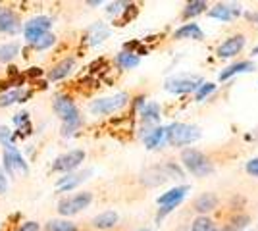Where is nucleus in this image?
Segmentation results:
<instances>
[{
  "label": "nucleus",
  "instance_id": "obj_17",
  "mask_svg": "<svg viewBox=\"0 0 258 231\" xmlns=\"http://www.w3.org/2000/svg\"><path fill=\"white\" fill-rule=\"evenodd\" d=\"M216 206H218V198L212 193H205V195H201L195 200V210L201 212V214H206V212L214 210Z\"/></svg>",
  "mask_w": 258,
  "mask_h": 231
},
{
  "label": "nucleus",
  "instance_id": "obj_21",
  "mask_svg": "<svg viewBox=\"0 0 258 231\" xmlns=\"http://www.w3.org/2000/svg\"><path fill=\"white\" fill-rule=\"evenodd\" d=\"M89 174H91V172H83V174H77V176L62 177V179L58 181V189H60V191H72V189H76Z\"/></svg>",
  "mask_w": 258,
  "mask_h": 231
},
{
  "label": "nucleus",
  "instance_id": "obj_24",
  "mask_svg": "<svg viewBox=\"0 0 258 231\" xmlns=\"http://www.w3.org/2000/svg\"><path fill=\"white\" fill-rule=\"evenodd\" d=\"M141 118H143V121H145V123L158 121V120H160V106H158V104H154V102L147 104V106L143 108V112H141Z\"/></svg>",
  "mask_w": 258,
  "mask_h": 231
},
{
  "label": "nucleus",
  "instance_id": "obj_30",
  "mask_svg": "<svg viewBox=\"0 0 258 231\" xmlns=\"http://www.w3.org/2000/svg\"><path fill=\"white\" fill-rule=\"evenodd\" d=\"M214 89H216L214 83H203V85L199 87V91H197V100H203L205 97H208Z\"/></svg>",
  "mask_w": 258,
  "mask_h": 231
},
{
  "label": "nucleus",
  "instance_id": "obj_22",
  "mask_svg": "<svg viewBox=\"0 0 258 231\" xmlns=\"http://www.w3.org/2000/svg\"><path fill=\"white\" fill-rule=\"evenodd\" d=\"M18 54H20V44L18 43H8L0 46V62H2V64L12 62Z\"/></svg>",
  "mask_w": 258,
  "mask_h": 231
},
{
  "label": "nucleus",
  "instance_id": "obj_35",
  "mask_svg": "<svg viewBox=\"0 0 258 231\" xmlns=\"http://www.w3.org/2000/svg\"><path fill=\"white\" fill-rule=\"evenodd\" d=\"M18 231H39V223L37 221H25Z\"/></svg>",
  "mask_w": 258,
  "mask_h": 231
},
{
  "label": "nucleus",
  "instance_id": "obj_2",
  "mask_svg": "<svg viewBox=\"0 0 258 231\" xmlns=\"http://www.w3.org/2000/svg\"><path fill=\"white\" fill-rule=\"evenodd\" d=\"M201 137L199 127L189 125V123H172L170 127H166V139L175 146L183 144H191Z\"/></svg>",
  "mask_w": 258,
  "mask_h": 231
},
{
  "label": "nucleus",
  "instance_id": "obj_18",
  "mask_svg": "<svg viewBox=\"0 0 258 231\" xmlns=\"http://www.w3.org/2000/svg\"><path fill=\"white\" fill-rule=\"evenodd\" d=\"M27 95H29V93H25L23 89H12L8 93L0 95V106H10L14 102H23Z\"/></svg>",
  "mask_w": 258,
  "mask_h": 231
},
{
  "label": "nucleus",
  "instance_id": "obj_19",
  "mask_svg": "<svg viewBox=\"0 0 258 231\" xmlns=\"http://www.w3.org/2000/svg\"><path fill=\"white\" fill-rule=\"evenodd\" d=\"M164 141H166V127H156V129H152L151 133L145 135V144H147L149 148H156V146H160Z\"/></svg>",
  "mask_w": 258,
  "mask_h": 231
},
{
  "label": "nucleus",
  "instance_id": "obj_31",
  "mask_svg": "<svg viewBox=\"0 0 258 231\" xmlns=\"http://www.w3.org/2000/svg\"><path fill=\"white\" fill-rule=\"evenodd\" d=\"M247 172L252 177H258V158H252L247 162Z\"/></svg>",
  "mask_w": 258,
  "mask_h": 231
},
{
  "label": "nucleus",
  "instance_id": "obj_3",
  "mask_svg": "<svg viewBox=\"0 0 258 231\" xmlns=\"http://www.w3.org/2000/svg\"><path fill=\"white\" fill-rule=\"evenodd\" d=\"M181 162H183V166L197 177H203L212 172V164L208 162V158H206L201 150H197V148H187V150H183Z\"/></svg>",
  "mask_w": 258,
  "mask_h": 231
},
{
  "label": "nucleus",
  "instance_id": "obj_26",
  "mask_svg": "<svg viewBox=\"0 0 258 231\" xmlns=\"http://www.w3.org/2000/svg\"><path fill=\"white\" fill-rule=\"evenodd\" d=\"M205 10H206V2H203V0H195V2H189V4H187V8H185V12H183V16H185V18H193V16H197V14H203Z\"/></svg>",
  "mask_w": 258,
  "mask_h": 231
},
{
  "label": "nucleus",
  "instance_id": "obj_12",
  "mask_svg": "<svg viewBox=\"0 0 258 231\" xmlns=\"http://www.w3.org/2000/svg\"><path fill=\"white\" fill-rule=\"evenodd\" d=\"M20 31V18L10 8H0V33L14 35Z\"/></svg>",
  "mask_w": 258,
  "mask_h": 231
},
{
  "label": "nucleus",
  "instance_id": "obj_11",
  "mask_svg": "<svg viewBox=\"0 0 258 231\" xmlns=\"http://www.w3.org/2000/svg\"><path fill=\"white\" fill-rule=\"evenodd\" d=\"M189 191L187 185H181V187H175V189H170L168 193H164L162 197H158V204L164 206L162 212H170L172 208H175V204H179L181 202V198L185 197V193Z\"/></svg>",
  "mask_w": 258,
  "mask_h": 231
},
{
  "label": "nucleus",
  "instance_id": "obj_9",
  "mask_svg": "<svg viewBox=\"0 0 258 231\" xmlns=\"http://www.w3.org/2000/svg\"><path fill=\"white\" fill-rule=\"evenodd\" d=\"M201 87V77H173L166 81V89L172 93H191Z\"/></svg>",
  "mask_w": 258,
  "mask_h": 231
},
{
  "label": "nucleus",
  "instance_id": "obj_5",
  "mask_svg": "<svg viewBox=\"0 0 258 231\" xmlns=\"http://www.w3.org/2000/svg\"><path fill=\"white\" fill-rule=\"evenodd\" d=\"M91 200H93V195L91 193H77L74 197H68L64 200H60V204H58V212L62 214V216H72V214H77V212H81V210H85L89 204H91Z\"/></svg>",
  "mask_w": 258,
  "mask_h": 231
},
{
  "label": "nucleus",
  "instance_id": "obj_6",
  "mask_svg": "<svg viewBox=\"0 0 258 231\" xmlns=\"http://www.w3.org/2000/svg\"><path fill=\"white\" fill-rule=\"evenodd\" d=\"M4 168L10 176H16L18 172L27 174V162L12 143H4Z\"/></svg>",
  "mask_w": 258,
  "mask_h": 231
},
{
  "label": "nucleus",
  "instance_id": "obj_1",
  "mask_svg": "<svg viewBox=\"0 0 258 231\" xmlns=\"http://www.w3.org/2000/svg\"><path fill=\"white\" fill-rule=\"evenodd\" d=\"M52 106H54V112L60 116V120L64 123L62 133H64L66 137L74 135V131L81 125V116H79V110H77V106L74 104V100L70 99V97H66V95H58L54 99Z\"/></svg>",
  "mask_w": 258,
  "mask_h": 231
},
{
  "label": "nucleus",
  "instance_id": "obj_34",
  "mask_svg": "<svg viewBox=\"0 0 258 231\" xmlns=\"http://www.w3.org/2000/svg\"><path fill=\"white\" fill-rule=\"evenodd\" d=\"M6 187H8V177L4 174V170L0 168V195L6 193Z\"/></svg>",
  "mask_w": 258,
  "mask_h": 231
},
{
  "label": "nucleus",
  "instance_id": "obj_41",
  "mask_svg": "<svg viewBox=\"0 0 258 231\" xmlns=\"http://www.w3.org/2000/svg\"><path fill=\"white\" fill-rule=\"evenodd\" d=\"M212 231H216V229H212Z\"/></svg>",
  "mask_w": 258,
  "mask_h": 231
},
{
  "label": "nucleus",
  "instance_id": "obj_4",
  "mask_svg": "<svg viewBox=\"0 0 258 231\" xmlns=\"http://www.w3.org/2000/svg\"><path fill=\"white\" fill-rule=\"evenodd\" d=\"M127 100H129V97L125 93H118V95L106 97V99H98L91 104V112L97 114V116H108V114H112V112L123 108V106L127 104Z\"/></svg>",
  "mask_w": 258,
  "mask_h": 231
},
{
  "label": "nucleus",
  "instance_id": "obj_16",
  "mask_svg": "<svg viewBox=\"0 0 258 231\" xmlns=\"http://www.w3.org/2000/svg\"><path fill=\"white\" fill-rule=\"evenodd\" d=\"M173 37L175 39H197V41H201L203 39V29L197 23H185L183 27H179L175 31Z\"/></svg>",
  "mask_w": 258,
  "mask_h": 231
},
{
  "label": "nucleus",
  "instance_id": "obj_25",
  "mask_svg": "<svg viewBox=\"0 0 258 231\" xmlns=\"http://www.w3.org/2000/svg\"><path fill=\"white\" fill-rule=\"evenodd\" d=\"M44 231H77V225L68 220H50Z\"/></svg>",
  "mask_w": 258,
  "mask_h": 231
},
{
  "label": "nucleus",
  "instance_id": "obj_38",
  "mask_svg": "<svg viewBox=\"0 0 258 231\" xmlns=\"http://www.w3.org/2000/svg\"><path fill=\"white\" fill-rule=\"evenodd\" d=\"M247 18L248 20H256L258 22V14H247Z\"/></svg>",
  "mask_w": 258,
  "mask_h": 231
},
{
  "label": "nucleus",
  "instance_id": "obj_29",
  "mask_svg": "<svg viewBox=\"0 0 258 231\" xmlns=\"http://www.w3.org/2000/svg\"><path fill=\"white\" fill-rule=\"evenodd\" d=\"M95 29H97L98 33H95L93 37H91V44H98L100 41H104V39L108 37V33H110L106 27H104V25H100V23H98Z\"/></svg>",
  "mask_w": 258,
  "mask_h": 231
},
{
  "label": "nucleus",
  "instance_id": "obj_10",
  "mask_svg": "<svg viewBox=\"0 0 258 231\" xmlns=\"http://www.w3.org/2000/svg\"><path fill=\"white\" fill-rule=\"evenodd\" d=\"M243 46H245V37L243 35H233L218 46V56L220 58H231V56L239 54L243 50Z\"/></svg>",
  "mask_w": 258,
  "mask_h": 231
},
{
  "label": "nucleus",
  "instance_id": "obj_37",
  "mask_svg": "<svg viewBox=\"0 0 258 231\" xmlns=\"http://www.w3.org/2000/svg\"><path fill=\"white\" fill-rule=\"evenodd\" d=\"M121 6H125V4H123V2H114V4H110V6H108L106 12L108 14H118V12L121 10Z\"/></svg>",
  "mask_w": 258,
  "mask_h": 231
},
{
  "label": "nucleus",
  "instance_id": "obj_7",
  "mask_svg": "<svg viewBox=\"0 0 258 231\" xmlns=\"http://www.w3.org/2000/svg\"><path fill=\"white\" fill-rule=\"evenodd\" d=\"M50 25H52V20H50V18H46V16H37V18L29 20V22L25 23V29H23L25 41H27L29 44H33L39 37H41V35L48 33Z\"/></svg>",
  "mask_w": 258,
  "mask_h": 231
},
{
  "label": "nucleus",
  "instance_id": "obj_40",
  "mask_svg": "<svg viewBox=\"0 0 258 231\" xmlns=\"http://www.w3.org/2000/svg\"><path fill=\"white\" fill-rule=\"evenodd\" d=\"M139 231H151V229H139Z\"/></svg>",
  "mask_w": 258,
  "mask_h": 231
},
{
  "label": "nucleus",
  "instance_id": "obj_8",
  "mask_svg": "<svg viewBox=\"0 0 258 231\" xmlns=\"http://www.w3.org/2000/svg\"><path fill=\"white\" fill-rule=\"evenodd\" d=\"M85 160V152L83 150H70V152L62 154L54 160L52 170L54 172H72L77 166Z\"/></svg>",
  "mask_w": 258,
  "mask_h": 231
},
{
  "label": "nucleus",
  "instance_id": "obj_14",
  "mask_svg": "<svg viewBox=\"0 0 258 231\" xmlns=\"http://www.w3.org/2000/svg\"><path fill=\"white\" fill-rule=\"evenodd\" d=\"M76 66V58H64L62 62H58L56 66L48 71V79L50 81H60V79H64L72 73V69Z\"/></svg>",
  "mask_w": 258,
  "mask_h": 231
},
{
  "label": "nucleus",
  "instance_id": "obj_36",
  "mask_svg": "<svg viewBox=\"0 0 258 231\" xmlns=\"http://www.w3.org/2000/svg\"><path fill=\"white\" fill-rule=\"evenodd\" d=\"M247 223H248L247 216H239V218H235V220H233V227H235V229H241V227H245Z\"/></svg>",
  "mask_w": 258,
  "mask_h": 231
},
{
  "label": "nucleus",
  "instance_id": "obj_13",
  "mask_svg": "<svg viewBox=\"0 0 258 231\" xmlns=\"http://www.w3.org/2000/svg\"><path fill=\"white\" fill-rule=\"evenodd\" d=\"M210 18L214 20H222V22H229L237 16H241V8L239 6H227V4H218L212 10L208 12Z\"/></svg>",
  "mask_w": 258,
  "mask_h": 231
},
{
  "label": "nucleus",
  "instance_id": "obj_15",
  "mask_svg": "<svg viewBox=\"0 0 258 231\" xmlns=\"http://www.w3.org/2000/svg\"><path fill=\"white\" fill-rule=\"evenodd\" d=\"M116 223H118V214L114 210H108V212L98 214L97 218L93 220V227L95 229H112Z\"/></svg>",
  "mask_w": 258,
  "mask_h": 231
},
{
  "label": "nucleus",
  "instance_id": "obj_23",
  "mask_svg": "<svg viewBox=\"0 0 258 231\" xmlns=\"http://www.w3.org/2000/svg\"><path fill=\"white\" fill-rule=\"evenodd\" d=\"M116 62H118L119 67L131 69V67L139 66V56H135L133 52H119V54L116 56Z\"/></svg>",
  "mask_w": 258,
  "mask_h": 231
},
{
  "label": "nucleus",
  "instance_id": "obj_20",
  "mask_svg": "<svg viewBox=\"0 0 258 231\" xmlns=\"http://www.w3.org/2000/svg\"><path fill=\"white\" fill-rule=\"evenodd\" d=\"M250 69H254V64H250V62H237V64L229 66L227 69H224L220 73V81H226V79H229L235 73H243V71H250Z\"/></svg>",
  "mask_w": 258,
  "mask_h": 231
},
{
  "label": "nucleus",
  "instance_id": "obj_32",
  "mask_svg": "<svg viewBox=\"0 0 258 231\" xmlns=\"http://www.w3.org/2000/svg\"><path fill=\"white\" fill-rule=\"evenodd\" d=\"M14 123L18 125V127H22L25 123H29V114L27 112H22V114H18L16 118H14Z\"/></svg>",
  "mask_w": 258,
  "mask_h": 231
},
{
  "label": "nucleus",
  "instance_id": "obj_28",
  "mask_svg": "<svg viewBox=\"0 0 258 231\" xmlns=\"http://www.w3.org/2000/svg\"><path fill=\"white\" fill-rule=\"evenodd\" d=\"M191 231H212V221L208 220L206 216H201L193 221V229Z\"/></svg>",
  "mask_w": 258,
  "mask_h": 231
},
{
  "label": "nucleus",
  "instance_id": "obj_27",
  "mask_svg": "<svg viewBox=\"0 0 258 231\" xmlns=\"http://www.w3.org/2000/svg\"><path fill=\"white\" fill-rule=\"evenodd\" d=\"M54 41H56V37H54L52 33H44V35H41V37H39V39L31 44V46L35 48V50H44V48L52 46Z\"/></svg>",
  "mask_w": 258,
  "mask_h": 231
},
{
  "label": "nucleus",
  "instance_id": "obj_39",
  "mask_svg": "<svg viewBox=\"0 0 258 231\" xmlns=\"http://www.w3.org/2000/svg\"><path fill=\"white\" fill-rule=\"evenodd\" d=\"M252 54H258V44L254 46V48H252Z\"/></svg>",
  "mask_w": 258,
  "mask_h": 231
},
{
  "label": "nucleus",
  "instance_id": "obj_33",
  "mask_svg": "<svg viewBox=\"0 0 258 231\" xmlns=\"http://www.w3.org/2000/svg\"><path fill=\"white\" fill-rule=\"evenodd\" d=\"M10 137H12V131L8 127H4V125H0V143H10Z\"/></svg>",
  "mask_w": 258,
  "mask_h": 231
}]
</instances>
